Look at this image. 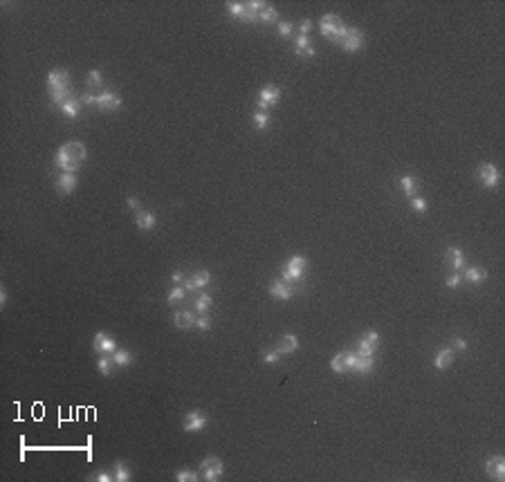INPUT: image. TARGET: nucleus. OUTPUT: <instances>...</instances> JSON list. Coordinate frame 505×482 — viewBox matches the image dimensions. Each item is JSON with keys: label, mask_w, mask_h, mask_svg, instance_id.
I'll return each instance as SVG.
<instances>
[{"label": "nucleus", "mask_w": 505, "mask_h": 482, "mask_svg": "<svg viewBox=\"0 0 505 482\" xmlns=\"http://www.w3.org/2000/svg\"><path fill=\"white\" fill-rule=\"evenodd\" d=\"M292 287L290 283H285L283 278H278V281H274L272 285H269V296L276 298V301H290L292 298Z\"/></svg>", "instance_id": "15"}, {"label": "nucleus", "mask_w": 505, "mask_h": 482, "mask_svg": "<svg viewBox=\"0 0 505 482\" xmlns=\"http://www.w3.org/2000/svg\"><path fill=\"white\" fill-rule=\"evenodd\" d=\"M173 325L180 327V330L193 327L195 325V316L191 314V312H175V316H173Z\"/></svg>", "instance_id": "22"}, {"label": "nucleus", "mask_w": 505, "mask_h": 482, "mask_svg": "<svg viewBox=\"0 0 505 482\" xmlns=\"http://www.w3.org/2000/svg\"><path fill=\"white\" fill-rule=\"evenodd\" d=\"M5 303H7V289L0 287V305L5 307Z\"/></svg>", "instance_id": "49"}, {"label": "nucleus", "mask_w": 505, "mask_h": 482, "mask_svg": "<svg viewBox=\"0 0 505 482\" xmlns=\"http://www.w3.org/2000/svg\"><path fill=\"white\" fill-rule=\"evenodd\" d=\"M319 25H321V34H324L328 41H333L335 45H341V41H344L348 27L344 25V21H341L337 14H326V16L321 18Z\"/></svg>", "instance_id": "2"}, {"label": "nucleus", "mask_w": 505, "mask_h": 482, "mask_svg": "<svg viewBox=\"0 0 505 482\" xmlns=\"http://www.w3.org/2000/svg\"><path fill=\"white\" fill-rule=\"evenodd\" d=\"M92 350L99 354H113L117 350V343H115L113 336H108L106 332H97L92 341Z\"/></svg>", "instance_id": "10"}, {"label": "nucleus", "mask_w": 505, "mask_h": 482, "mask_svg": "<svg viewBox=\"0 0 505 482\" xmlns=\"http://www.w3.org/2000/svg\"><path fill=\"white\" fill-rule=\"evenodd\" d=\"M104 83V76H101L99 70H90L88 72V85L90 88H99V85Z\"/></svg>", "instance_id": "36"}, {"label": "nucleus", "mask_w": 505, "mask_h": 482, "mask_svg": "<svg viewBox=\"0 0 505 482\" xmlns=\"http://www.w3.org/2000/svg\"><path fill=\"white\" fill-rule=\"evenodd\" d=\"M454 350H467V341L465 339H454V345H451Z\"/></svg>", "instance_id": "46"}, {"label": "nucleus", "mask_w": 505, "mask_h": 482, "mask_svg": "<svg viewBox=\"0 0 505 482\" xmlns=\"http://www.w3.org/2000/svg\"><path fill=\"white\" fill-rule=\"evenodd\" d=\"M445 285L449 287V289H456V287L460 285V276H458V274H451V276H447L445 278Z\"/></svg>", "instance_id": "41"}, {"label": "nucleus", "mask_w": 505, "mask_h": 482, "mask_svg": "<svg viewBox=\"0 0 505 482\" xmlns=\"http://www.w3.org/2000/svg\"><path fill=\"white\" fill-rule=\"evenodd\" d=\"M211 303H214L211 294H200V296H198V301H195V310H198L200 314H205V312L211 307Z\"/></svg>", "instance_id": "33"}, {"label": "nucleus", "mask_w": 505, "mask_h": 482, "mask_svg": "<svg viewBox=\"0 0 505 482\" xmlns=\"http://www.w3.org/2000/svg\"><path fill=\"white\" fill-rule=\"evenodd\" d=\"M92 480H97V482H110V480H115V478H113V473H108V471H97V473L92 475Z\"/></svg>", "instance_id": "43"}, {"label": "nucleus", "mask_w": 505, "mask_h": 482, "mask_svg": "<svg viewBox=\"0 0 505 482\" xmlns=\"http://www.w3.org/2000/svg\"><path fill=\"white\" fill-rule=\"evenodd\" d=\"M209 281H211V274L207 269H202V272H195L191 278H184V289L186 292H195V289H202L209 285Z\"/></svg>", "instance_id": "16"}, {"label": "nucleus", "mask_w": 505, "mask_h": 482, "mask_svg": "<svg viewBox=\"0 0 505 482\" xmlns=\"http://www.w3.org/2000/svg\"><path fill=\"white\" fill-rule=\"evenodd\" d=\"M276 350L281 354H292L299 350V339H296V334H292V332H287V334L281 336V341H278Z\"/></svg>", "instance_id": "18"}, {"label": "nucleus", "mask_w": 505, "mask_h": 482, "mask_svg": "<svg viewBox=\"0 0 505 482\" xmlns=\"http://www.w3.org/2000/svg\"><path fill=\"white\" fill-rule=\"evenodd\" d=\"M135 224H137L139 231H151V229H155V224H157V215L153 213V211H137Z\"/></svg>", "instance_id": "17"}, {"label": "nucleus", "mask_w": 505, "mask_h": 482, "mask_svg": "<svg viewBox=\"0 0 505 482\" xmlns=\"http://www.w3.org/2000/svg\"><path fill=\"white\" fill-rule=\"evenodd\" d=\"M411 209L416 213H425L427 211V200L425 197H411Z\"/></svg>", "instance_id": "38"}, {"label": "nucleus", "mask_w": 505, "mask_h": 482, "mask_svg": "<svg viewBox=\"0 0 505 482\" xmlns=\"http://www.w3.org/2000/svg\"><path fill=\"white\" fill-rule=\"evenodd\" d=\"M299 30H301V34H303V36H308V34H310V30H312V23H310V18H306V21H301Z\"/></svg>", "instance_id": "45"}, {"label": "nucleus", "mask_w": 505, "mask_h": 482, "mask_svg": "<svg viewBox=\"0 0 505 482\" xmlns=\"http://www.w3.org/2000/svg\"><path fill=\"white\" fill-rule=\"evenodd\" d=\"M94 105H97L101 112H113V110L122 108V96H119L117 92H104V94L97 96Z\"/></svg>", "instance_id": "9"}, {"label": "nucleus", "mask_w": 505, "mask_h": 482, "mask_svg": "<svg viewBox=\"0 0 505 482\" xmlns=\"http://www.w3.org/2000/svg\"><path fill=\"white\" fill-rule=\"evenodd\" d=\"M110 356H113V364L115 366H128V364H133V354L128 352V350H115Z\"/></svg>", "instance_id": "30"}, {"label": "nucleus", "mask_w": 505, "mask_h": 482, "mask_svg": "<svg viewBox=\"0 0 505 482\" xmlns=\"http://www.w3.org/2000/svg\"><path fill=\"white\" fill-rule=\"evenodd\" d=\"M126 206H128V209H133V211H139V200H137V197H128Z\"/></svg>", "instance_id": "47"}, {"label": "nucleus", "mask_w": 505, "mask_h": 482, "mask_svg": "<svg viewBox=\"0 0 505 482\" xmlns=\"http://www.w3.org/2000/svg\"><path fill=\"white\" fill-rule=\"evenodd\" d=\"M330 368H333V373H337V375L348 373V368H346V352L335 354V356H333V361H330Z\"/></svg>", "instance_id": "28"}, {"label": "nucleus", "mask_w": 505, "mask_h": 482, "mask_svg": "<svg viewBox=\"0 0 505 482\" xmlns=\"http://www.w3.org/2000/svg\"><path fill=\"white\" fill-rule=\"evenodd\" d=\"M171 281H173V283H175V285H180V283H182V281H184V274H182V272H173Z\"/></svg>", "instance_id": "48"}, {"label": "nucleus", "mask_w": 505, "mask_h": 482, "mask_svg": "<svg viewBox=\"0 0 505 482\" xmlns=\"http://www.w3.org/2000/svg\"><path fill=\"white\" fill-rule=\"evenodd\" d=\"M454 356H456L454 348H440L438 350V354H436V359H434L436 370H447L451 364H454Z\"/></svg>", "instance_id": "19"}, {"label": "nucleus", "mask_w": 505, "mask_h": 482, "mask_svg": "<svg viewBox=\"0 0 505 482\" xmlns=\"http://www.w3.org/2000/svg\"><path fill=\"white\" fill-rule=\"evenodd\" d=\"M252 124H254V128H256V130H265L269 126V114L263 112V110H258V112H254Z\"/></svg>", "instance_id": "31"}, {"label": "nucleus", "mask_w": 505, "mask_h": 482, "mask_svg": "<svg viewBox=\"0 0 505 482\" xmlns=\"http://www.w3.org/2000/svg\"><path fill=\"white\" fill-rule=\"evenodd\" d=\"M290 34H292V25H290V23H278V36L287 38Z\"/></svg>", "instance_id": "44"}, {"label": "nucleus", "mask_w": 505, "mask_h": 482, "mask_svg": "<svg viewBox=\"0 0 505 482\" xmlns=\"http://www.w3.org/2000/svg\"><path fill=\"white\" fill-rule=\"evenodd\" d=\"M306 267H308V260L306 258H303V256H292L290 260H287L285 267H283V281H285V283L301 281Z\"/></svg>", "instance_id": "4"}, {"label": "nucleus", "mask_w": 505, "mask_h": 482, "mask_svg": "<svg viewBox=\"0 0 505 482\" xmlns=\"http://www.w3.org/2000/svg\"><path fill=\"white\" fill-rule=\"evenodd\" d=\"M175 480L177 482H195V480H200V475L195 473V471H191V469H180L175 473Z\"/></svg>", "instance_id": "34"}, {"label": "nucleus", "mask_w": 505, "mask_h": 482, "mask_svg": "<svg viewBox=\"0 0 505 482\" xmlns=\"http://www.w3.org/2000/svg\"><path fill=\"white\" fill-rule=\"evenodd\" d=\"M207 426V417L200 411H189L182 419V431L184 433H200Z\"/></svg>", "instance_id": "7"}, {"label": "nucleus", "mask_w": 505, "mask_h": 482, "mask_svg": "<svg viewBox=\"0 0 505 482\" xmlns=\"http://www.w3.org/2000/svg\"><path fill=\"white\" fill-rule=\"evenodd\" d=\"M278 99H281V90L276 88V85H265V88L258 92V108L263 110V112H267L269 108H274V105L278 103Z\"/></svg>", "instance_id": "5"}, {"label": "nucleus", "mask_w": 505, "mask_h": 482, "mask_svg": "<svg viewBox=\"0 0 505 482\" xmlns=\"http://www.w3.org/2000/svg\"><path fill=\"white\" fill-rule=\"evenodd\" d=\"M182 298H184V289H182V285H175L168 292V303H180Z\"/></svg>", "instance_id": "37"}, {"label": "nucleus", "mask_w": 505, "mask_h": 482, "mask_svg": "<svg viewBox=\"0 0 505 482\" xmlns=\"http://www.w3.org/2000/svg\"><path fill=\"white\" fill-rule=\"evenodd\" d=\"M81 105H83V103H81V99H76V96H70V99H65L63 103L59 105V110H61L63 114H67L70 119H76V117H79V112H81Z\"/></svg>", "instance_id": "20"}, {"label": "nucleus", "mask_w": 505, "mask_h": 482, "mask_svg": "<svg viewBox=\"0 0 505 482\" xmlns=\"http://www.w3.org/2000/svg\"><path fill=\"white\" fill-rule=\"evenodd\" d=\"M278 359H281V352L278 350H267V352H263V361L265 364H278Z\"/></svg>", "instance_id": "39"}, {"label": "nucleus", "mask_w": 505, "mask_h": 482, "mask_svg": "<svg viewBox=\"0 0 505 482\" xmlns=\"http://www.w3.org/2000/svg\"><path fill=\"white\" fill-rule=\"evenodd\" d=\"M465 278H467L469 283H474V285H478V283L485 281V272L480 267H467L465 269Z\"/></svg>", "instance_id": "29"}, {"label": "nucleus", "mask_w": 505, "mask_h": 482, "mask_svg": "<svg viewBox=\"0 0 505 482\" xmlns=\"http://www.w3.org/2000/svg\"><path fill=\"white\" fill-rule=\"evenodd\" d=\"M294 52H296V56H308V59L317 54L315 47H312V43H310V38L303 36V34L294 41Z\"/></svg>", "instance_id": "21"}, {"label": "nucleus", "mask_w": 505, "mask_h": 482, "mask_svg": "<svg viewBox=\"0 0 505 482\" xmlns=\"http://www.w3.org/2000/svg\"><path fill=\"white\" fill-rule=\"evenodd\" d=\"M416 186H418V182H416V177H413V175H402V177H400V189H402L404 195L413 197V191H416Z\"/></svg>", "instance_id": "27"}, {"label": "nucleus", "mask_w": 505, "mask_h": 482, "mask_svg": "<svg viewBox=\"0 0 505 482\" xmlns=\"http://www.w3.org/2000/svg\"><path fill=\"white\" fill-rule=\"evenodd\" d=\"M195 327H198V330H209V327H211V321H209V316L200 314V319H195Z\"/></svg>", "instance_id": "42"}, {"label": "nucleus", "mask_w": 505, "mask_h": 482, "mask_svg": "<svg viewBox=\"0 0 505 482\" xmlns=\"http://www.w3.org/2000/svg\"><path fill=\"white\" fill-rule=\"evenodd\" d=\"M485 471H487V475H492L494 480L503 482L505 480V457L503 455L487 457V462H485Z\"/></svg>", "instance_id": "12"}, {"label": "nucleus", "mask_w": 505, "mask_h": 482, "mask_svg": "<svg viewBox=\"0 0 505 482\" xmlns=\"http://www.w3.org/2000/svg\"><path fill=\"white\" fill-rule=\"evenodd\" d=\"M76 184H79V177H76V173L61 171V175L56 177V191H59L61 195H70V193L76 189Z\"/></svg>", "instance_id": "14"}, {"label": "nucleus", "mask_w": 505, "mask_h": 482, "mask_svg": "<svg viewBox=\"0 0 505 482\" xmlns=\"http://www.w3.org/2000/svg\"><path fill=\"white\" fill-rule=\"evenodd\" d=\"M447 260L454 265V269H463L465 267V254L458 247H449L447 249Z\"/></svg>", "instance_id": "24"}, {"label": "nucleus", "mask_w": 505, "mask_h": 482, "mask_svg": "<svg viewBox=\"0 0 505 482\" xmlns=\"http://www.w3.org/2000/svg\"><path fill=\"white\" fill-rule=\"evenodd\" d=\"M373 368H375V359H373V356H362V354H359L353 373H357V375H370V373H373Z\"/></svg>", "instance_id": "23"}, {"label": "nucleus", "mask_w": 505, "mask_h": 482, "mask_svg": "<svg viewBox=\"0 0 505 482\" xmlns=\"http://www.w3.org/2000/svg\"><path fill=\"white\" fill-rule=\"evenodd\" d=\"M227 9L234 18H238V21H243V23H256L258 21V16L245 3H227Z\"/></svg>", "instance_id": "13"}, {"label": "nucleus", "mask_w": 505, "mask_h": 482, "mask_svg": "<svg viewBox=\"0 0 505 482\" xmlns=\"http://www.w3.org/2000/svg\"><path fill=\"white\" fill-rule=\"evenodd\" d=\"M113 478L117 482H128L133 478L131 475V469H128L124 462H115V469H113Z\"/></svg>", "instance_id": "26"}, {"label": "nucleus", "mask_w": 505, "mask_h": 482, "mask_svg": "<svg viewBox=\"0 0 505 482\" xmlns=\"http://www.w3.org/2000/svg\"><path fill=\"white\" fill-rule=\"evenodd\" d=\"M377 345H379V343L370 341L368 336H362V339H359V343H357V354H362V356H373L375 350H377Z\"/></svg>", "instance_id": "25"}, {"label": "nucleus", "mask_w": 505, "mask_h": 482, "mask_svg": "<svg viewBox=\"0 0 505 482\" xmlns=\"http://www.w3.org/2000/svg\"><path fill=\"white\" fill-rule=\"evenodd\" d=\"M223 471H225L223 460H220V457H216V455H209V457H205V460L200 462V473H202L200 478H202V480H207V482H216V480H220Z\"/></svg>", "instance_id": "3"}, {"label": "nucleus", "mask_w": 505, "mask_h": 482, "mask_svg": "<svg viewBox=\"0 0 505 482\" xmlns=\"http://www.w3.org/2000/svg\"><path fill=\"white\" fill-rule=\"evenodd\" d=\"M357 352H346V368H348V373H353L355 370V364H357Z\"/></svg>", "instance_id": "40"}, {"label": "nucleus", "mask_w": 505, "mask_h": 482, "mask_svg": "<svg viewBox=\"0 0 505 482\" xmlns=\"http://www.w3.org/2000/svg\"><path fill=\"white\" fill-rule=\"evenodd\" d=\"M478 177H480V182H483V186H487V189H494V186H498V182H501V173L496 171L494 164H483V166L478 168Z\"/></svg>", "instance_id": "11"}, {"label": "nucleus", "mask_w": 505, "mask_h": 482, "mask_svg": "<svg viewBox=\"0 0 505 482\" xmlns=\"http://www.w3.org/2000/svg\"><path fill=\"white\" fill-rule=\"evenodd\" d=\"M85 144L81 142H67L56 151L54 164L65 173H76V168L81 166V162L85 160Z\"/></svg>", "instance_id": "1"}, {"label": "nucleus", "mask_w": 505, "mask_h": 482, "mask_svg": "<svg viewBox=\"0 0 505 482\" xmlns=\"http://www.w3.org/2000/svg\"><path fill=\"white\" fill-rule=\"evenodd\" d=\"M276 21H278V12L274 7H269V5L258 14V23H276Z\"/></svg>", "instance_id": "32"}, {"label": "nucleus", "mask_w": 505, "mask_h": 482, "mask_svg": "<svg viewBox=\"0 0 505 482\" xmlns=\"http://www.w3.org/2000/svg\"><path fill=\"white\" fill-rule=\"evenodd\" d=\"M341 50L344 52H357L364 47V34L357 30V27H348V32H346L344 41H341Z\"/></svg>", "instance_id": "8"}, {"label": "nucleus", "mask_w": 505, "mask_h": 482, "mask_svg": "<svg viewBox=\"0 0 505 482\" xmlns=\"http://www.w3.org/2000/svg\"><path fill=\"white\" fill-rule=\"evenodd\" d=\"M47 88H50V94L70 90V74L65 70H52L47 74Z\"/></svg>", "instance_id": "6"}, {"label": "nucleus", "mask_w": 505, "mask_h": 482, "mask_svg": "<svg viewBox=\"0 0 505 482\" xmlns=\"http://www.w3.org/2000/svg\"><path fill=\"white\" fill-rule=\"evenodd\" d=\"M113 359L110 356H106V354H101V359L97 361V368H99V373L104 375V377H110V373H113Z\"/></svg>", "instance_id": "35"}]
</instances>
